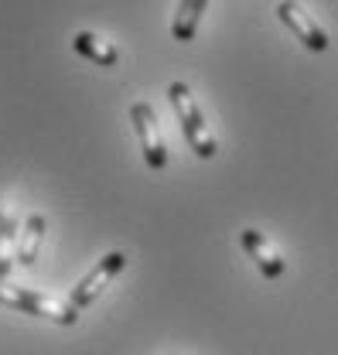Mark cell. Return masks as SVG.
<instances>
[{
  "label": "cell",
  "mask_w": 338,
  "mask_h": 355,
  "mask_svg": "<svg viewBox=\"0 0 338 355\" xmlns=\"http://www.w3.org/2000/svg\"><path fill=\"white\" fill-rule=\"evenodd\" d=\"M239 246H243L246 257L260 266L263 277H270V280H280V277H284V260H280V253L270 246V239H267L260 229H243V232H239Z\"/></svg>",
  "instance_id": "6"
},
{
  "label": "cell",
  "mask_w": 338,
  "mask_h": 355,
  "mask_svg": "<svg viewBox=\"0 0 338 355\" xmlns=\"http://www.w3.org/2000/svg\"><path fill=\"white\" fill-rule=\"evenodd\" d=\"M168 99H171V106H174V113H178V123H181V133H185L188 147H192L202 161H212V157L219 154V140H215L212 127L205 123V113H202V106L195 103L188 83H171Z\"/></svg>",
  "instance_id": "1"
},
{
  "label": "cell",
  "mask_w": 338,
  "mask_h": 355,
  "mask_svg": "<svg viewBox=\"0 0 338 355\" xmlns=\"http://www.w3.org/2000/svg\"><path fill=\"white\" fill-rule=\"evenodd\" d=\"M209 7V0H181L178 10H174V21H171V35L174 42H192L195 31H198V21H202V10Z\"/></svg>",
  "instance_id": "10"
},
{
  "label": "cell",
  "mask_w": 338,
  "mask_h": 355,
  "mask_svg": "<svg viewBox=\"0 0 338 355\" xmlns=\"http://www.w3.org/2000/svg\"><path fill=\"white\" fill-rule=\"evenodd\" d=\"M124 266H127V257H124V253H117V250H113V253H106V257H103V260H99V263L92 266L83 280L72 287L69 304H72L76 311L96 304V301H99V294H103V291H106V287H110V284H113L120 273H124Z\"/></svg>",
  "instance_id": "4"
},
{
  "label": "cell",
  "mask_w": 338,
  "mask_h": 355,
  "mask_svg": "<svg viewBox=\"0 0 338 355\" xmlns=\"http://www.w3.org/2000/svg\"><path fill=\"white\" fill-rule=\"evenodd\" d=\"M42 239H44V216L31 212L24 219V225H21V236H17V266H31L38 260Z\"/></svg>",
  "instance_id": "9"
},
{
  "label": "cell",
  "mask_w": 338,
  "mask_h": 355,
  "mask_svg": "<svg viewBox=\"0 0 338 355\" xmlns=\"http://www.w3.org/2000/svg\"><path fill=\"white\" fill-rule=\"evenodd\" d=\"M72 48H76L83 58L103 65V69H113V65L120 62V51L113 48V42H106V38H99V35H92V31H79V35L72 38Z\"/></svg>",
  "instance_id": "8"
},
{
  "label": "cell",
  "mask_w": 338,
  "mask_h": 355,
  "mask_svg": "<svg viewBox=\"0 0 338 355\" xmlns=\"http://www.w3.org/2000/svg\"><path fill=\"white\" fill-rule=\"evenodd\" d=\"M277 17L291 28L297 35V42L304 44V48H311V51H328V35H325V28L297 3V0H280L277 3Z\"/></svg>",
  "instance_id": "5"
},
{
  "label": "cell",
  "mask_w": 338,
  "mask_h": 355,
  "mask_svg": "<svg viewBox=\"0 0 338 355\" xmlns=\"http://www.w3.org/2000/svg\"><path fill=\"white\" fill-rule=\"evenodd\" d=\"M0 304L24 311V314H35V318H48V321L65 324V328L79 321V311L72 308L69 301H58V297L42 294L35 287H17V284H7V280H0Z\"/></svg>",
  "instance_id": "2"
},
{
  "label": "cell",
  "mask_w": 338,
  "mask_h": 355,
  "mask_svg": "<svg viewBox=\"0 0 338 355\" xmlns=\"http://www.w3.org/2000/svg\"><path fill=\"white\" fill-rule=\"evenodd\" d=\"M17 236L21 225L14 205H0V280H7L10 270L17 266Z\"/></svg>",
  "instance_id": "7"
},
{
  "label": "cell",
  "mask_w": 338,
  "mask_h": 355,
  "mask_svg": "<svg viewBox=\"0 0 338 355\" xmlns=\"http://www.w3.org/2000/svg\"><path fill=\"white\" fill-rule=\"evenodd\" d=\"M130 123L133 133L140 140V150H144V161L151 171H164L168 168V147H164V137H161V123H158V113L151 103H133L130 106Z\"/></svg>",
  "instance_id": "3"
}]
</instances>
